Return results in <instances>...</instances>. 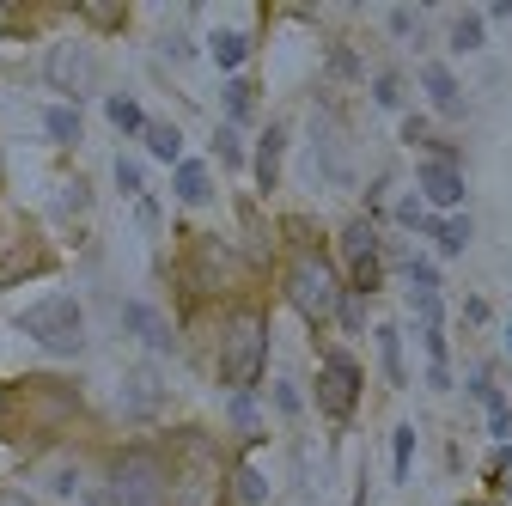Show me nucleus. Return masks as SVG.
<instances>
[{"instance_id": "obj_1", "label": "nucleus", "mask_w": 512, "mask_h": 506, "mask_svg": "<svg viewBox=\"0 0 512 506\" xmlns=\"http://www.w3.org/2000/svg\"><path fill=\"white\" fill-rule=\"evenodd\" d=\"M104 500L110 506H171V464L153 446H128L104 470Z\"/></svg>"}, {"instance_id": "obj_2", "label": "nucleus", "mask_w": 512, "mask_h": 506, "mask_svg": "<svg viewBox=\"0 0 512 506\" xmlns=\"http://www.w3.org/2000/svg\"><path fill=\"white\" fill-rule=\"evenodd\" d=\"M263 366H269V318L256 305H244V311H232L226 342H220V378L232 391H250L263 378Z\"/></svg>"}, {"instance_id": "obj_3", "label": "nucleus", "mask_w": 512, "mask_h": 506, "mask_svg": "<svg viewBox=\"0 0 512 506\" xmlns=\"http://www.w3.org/2000/svg\"><path fill=\"white\" fill-rule=\"evenodd\" d=\"M287 299L311 324H324V318L342 311V281H336V263L324 257V250H299V257L287 263Z\"/></svg>"}, {"instance_id": "obj_4", "label": "nucleus", "mask_w": 512, "mask_h": 506, "mask_svg": "<svg viewBox=\"0 0 512 506\" xmlns=\"http://www.w3.org/2000/svg\"><path fill=\"white\" fill-rule=\"evenodd\" d=\"M19 330H25L31 342H43L49 354H80V348H86L80 299H68V293H55V299H43V305L19 311Z\"/></svg>"}, {"instance_id": "obj_5", "label": "nucleus", "mask_w": 512, "mask_h": 506, "mask_svg": "<svg viewBox=\"0 0 512 506\" xmlns=\"http://www.w3.org/2000/svg\"><path fill=\"white\" fill-rule=\"evenodd\" d=\"M354 403H360V366H354V354L336 348V354H324V372H317V409L330 421H348Z\"/></svg>"}, {"instance_id": "obj_6", "label": "nucleus", "mask_w": 512, "mask_h": 506, "mask_svg": "<svg viewBox=\"0 0 512 506\" xmlns=\"http://www.w3.org/2000/svg\"><path fill=\"white\" fill-rule=\"evenodd\" d=\"M43 80H49L61 98H86V92H92V80H98V61H92V49H86V43H55V49H49V61H43Z\"/></svg>"}, {"instance_id": "obj_7", "label": "nucleus", "mask_w": 512, "mask_h": 506, "mask_svg": "<svg viewBox=\"0 0 512 506\" xmlns=\"http://www.w3.org/2000/svg\"><path fill=\"white\" fill-rule=\"evenodd\" d=\"M342 257H348V269H354V293H378V232H372V220H348L342 226Z\"/></svg>"}, {"instance_id": "obj_8", "label": "nucleus", "mask_w": 512, "mask_h": 506, "mask_svg": "<svg viewBox=\"0 0 512 506\" xmlns=\"http://www.w3.org/2000/svg\"><path fill=\"white\" fill-rule=\"evenodd\" d=\"M421 196H427L433 208H464V171H458L452 153L421 159Z\"/></svg>"}, {"instance_id": "obj_9", "label": "nucleus", "mask_w": 512, "mask_h": 506, "mask_svg": "<svg viewBox=\"0 0 512 506\" xmlns=\"http://www.w3.org/2000/svg\"><path fill=\"white\" fill-rule=\"evenodd\" d=\"M122 330H128V336H135V342H141L147 354H171V348H177V336H171V324L159 318V311H153V305H141V299H128V305H122Z\"/></svg>"}, {"instance_id": "obj_10", "label": "nucleus", "mask_w": 512, "mask_h": 506, "mask_svg": "<svg viewBox=\"0 0 512 506\" xmlns=\"http://www.w3.org/2000/svg\"><path fill=\"white\" fill-rule=\"evenodd\" d=\"M159 403H165V385H159V372H128L122 378V415H135V421H147V415H159Z\"/></svg>"}, {"instance_id": "obj_11", "label": "nucleus", "mask_w": 512, "mask_h": 506, "mask_svg": "<svg viewBox=\"0 0 512 506\" xmlns=\"http://www.w3.org/2000/svg\"><path fill=\"white\" fill-rule=\"evenodd\" d=\"M421 86H427L433 110H445V116H464V92H458L452 68H439V61H427V68H421Z\"/></svg>"}, {"instance_id": "obj_12", "label": "nucleus", "mask_w": 512, "mask_h": 506, "mask_svg": "<svg viewBox=\"0 0 512 506\" xmlns=\"http://www.w3.org/2000/svg\"><path fill=\"white\" fill-rule=\"evenodd\" d=\"M177 202H189V208L214 202V183H208V165L202 159H183L177 165Z\"/></svg>"}, {"instance_id": "obj_13", "label": "nucleus", "mask_w": 512, "mask_h": 506, "mask_svg": "<svg viewBox=\"0 0 512 506\" xmlns=\"http://www.w3.org/2000/svg\"><path fill=\"white\" fill-rule=\"evenodd\" d=\"M281 147H287V129H263V141H256V183L275 189L281 177Z\"/></svg>"}, {"instance_id": "obj_14", "label": "nucleus", "mask_w": 512, "mask_h": 506, "mask_svg": "<svg viewBox=\"0 0 512 506\" xmlns=\"http://www.w3.org/2000/svg\"><path fill=\"white\" fill-rule=\"evenodd\" d=\"M208 55L220 61L226 74H238V68H244V55H250V37H244V31H214V37H208Z\"/></svg>"}, {"instance_id": "obj_15", "label": "nucleus", "mask_w": 512, "mask_h": 506, "mask_svg": "<svg viewBox=\"0 0 512 506\" xmlns=\"http://www.w3.org/2000/svg\"><path fill=\"white\" fill-rule=\"evenodd\" d=\"M141 141H147V153H153V159L183 165V135L171 129V122H147V135H141Z\"/></svg>"}, {"instance_id": "obj_16", "label": "nucleus", "mask_w": 512, "mask_h": 506, "mask_svg": "<svg viewBox=\"0 0 512 506\" xmlns=\"http://www.w3.org/2000/svg\"><path fill=\"white\" fill-rule=\"evenodd\" d=\"M43 129H49V141H61V147H74V141H80V110H68V104H55V110H43Z\"/></svg>"}, {"instance_id": "obj_17", "label": "nucleus", "mask_w": 512, "mask_h": 506, "mask_svg": "<svg viewBox=\"0 0 512 506\" xmlns=\"http://www.w3.org/2000/svg\"><path fill=\"white\" fill-rule=\"evenodd\" d=\"M232 494H238L244 506H263V500H269V476L250 470V464H238V470H232Z\"/></svg>"}, {"instance_id": "obj_18", "label": "nucleus", "mask_w": 512, "mask_h": 506, "mask_svg": "<svg viewBox=\"0 0 512 506\" xmlns=\"http://www.w3.org/2000/svg\"><path fill=\"white\" fill-rule=\"evenodd\" d=\"M427 232L439 238V250H445V257H458V250L470 244V220H464V214H452V220H433Z\"/></svg>"}, {"instance_id": "obj_19", "label": "nucleus", "mask_w": 512, "mask_h": 506, "mask_svg": "<svg viewBox=\"0 0 512 506\" xmlns=\"http://www.w3.org/2000/svg\"><path fill=\"white\" fill-rule=\"evenodd\" d=\"M226 116H232V122H250V116H256V86L238 80V74L226 80Z\"/></svg>"}, {"instance_id": "obj_20", "label": "nucleus", "mask_w": 512, "mask_h": 506, "mask_svg": "<svg viewBox=\"0 0 512 506\" xmlns=\"http://www.w3.org/2000/svg\"><path fill=\"white\" fill-rule=\"evenodd\" d=\"M482 43H488V25H482L476 13H464V19L452 25V49H458V55H476Z\"/></svg>"}, {"instance_id": "obj_21", "label": "nucleus", "mask_w": 512, "mask_h": 506, "mask_svg": "<svg viewBox=\"0 0 512 506\" xmlns=\"http://www.w3.org/2000/svg\"><path fill=\"white\" fill-rule=\"evenodd\" d=\"M104 110H110V122H116L122 135H147V116H141V104H135V98H110Z\"/></svg>"}, {"instance_id": "obj_22", "label": "nucleus", "mask_w": 512, "mask_h": 506, "mask_svg": "<svg viewBox=\"0 0 512 506\" xmlns=\"http://www.w3.org/2000/svg\"><path fill=\"white\" fill-rule=\"evenodd\" d=\"M378 354H384V378H391V385H403V348H397V330H391V324L378 330Z\"/></svg>"}, {"instance_id": "obj_23", "label": "nucleus", "mask_w": 512, "mask_h": 506, "mask_svg": "<svg viewBox=\"0 0 512 506\" xmlns=\"http://www.w3.org/2000/svg\"><path fill=\"white\" fill-rule=\"evenodd\" d=\"M403 275L415 281V293H439V269H433L427 257H409V263H403Z\"/></svg>"}, {"instance_id": "obj_24", "label": "nucleus", "mask_w": 512, "mask_h": 506, "mask_svg": "<svg viewBox=\"0 0 512 506\" xmlns=\"http://www.w3.org/2000/svg\"><path fill=\"white\" fill-rule=\"evenodd\" d=\"M116 183H122V196H135V202L147 196V189H141V165H135V159H116Z\"/></svg>"}, {"instance_id": "obj_25", "label": "nucleus", "mask_w": 512, "mask_h": 506, "mask_svg": "<svg viewBox=\"0 0 512 506\" xmlns=\"http://www.w3.org/2000/svg\"><path fill=\"white\" fill-rule=\"evenodd\" d=\"M372 92H378V104H384V110H397V104H403V80H397V74H378V80H372Z\"/></svg>"}, {"instance_id": "obj_26", "label": "nucleus", "mask_w": 512, "mask_h": 506, "mask_svg": "<svg viewBox=\"0 0 512 506\" xmlns=\"http://www.w3.org/2000/svg\"><path fill=\"white\" fill-rule=\"evenodd\" d=\"M409 458H415V427H397V482L409 476Z\"/></svg>"}, {"instance_id": "obj_27", "label": "nucleus", "mask_w": 512, "mask_h": 506, "mask_svg": "<svg viewBox=\"0 0 512 506\" xmlns=\"http://www.w3.org/2000/svg\"><path fill=\"white\" fill-rule=\"evenodd\" d=\"M214 153H220L226 165H244V147H238V135H232V129H220V135H214Z\"/></svg>"}, {"instance_id": "obj_28", "label": "nucleus", "mask_w": 512, "mask_h": 506, "mask_svg": "<svg viewBox=\"0 0 512 506\" xmlns=\"http://www.w3.org/2000/svg\"><path fill=\"white\" fill-rule=\"evenodd\" d=\"M275 409H281V415H299V391H293V378H275Z\"/></svg>"}, {"instance_id": "obj_29", "label": "nucleus", "mask_w": 512, "mask_h": 506, "mask_svg": "<svg viewBox=\"0 0 512 506\" xmlns=\"http://www.w3.org/2000/svg\"><path fill=\"white\" fill-rule=\"evenodd\" d=\"M232 421H238V427H256V403H250V391H232Z\"/></svg>"}, {"instance_id": "obj_30", "label": "nucleus", "mask_w": 512, "mask_h": 506, "mask_svg": "<svg viewBox=\"0 0 512 506\" xmlns=\"http://www.w3.org/2000/svg\"><path fill=\"white\" fill-rule=\"evenodd\" d=\"M397 220H403V226H421V232L433 226V214H427L421 202H403V208H397Z\"/></svg>"}, {"instance_id": "obj_31", "label": "nucleus", "mask_w": 512, "mask_h": 506, "mask_svg": "<svg viewBox=\"0 0 512 506\" xmlns=\"http://www.w3.org/2000/svg\"><path fill=\"white\" fill-rule=\"evenodd\" d=\"M494 439H506V446H512V409H494Z\"/></svg>"}, {"instance_id": "obj_32", "label": "nucleus", "mask_w": 512, "mask_h": 506, "mask_svg": "<svg viewBox=\"0 0 512 506\" xmlns=\"http://www.w3.org/2000/svg\"><path fill=\"white\" fill-rule=\"evenodd\" d=\"M0 506H37L31 494H19V488H0Z\"/></svg>"}, {"instance_id": "obj_33", "label": "nucleus", "mask_w": 512, "mask_h": 506, "mask_svg": "<svg viewBox=\"0 0 512 506\" xmlns=\"http://www.w3.org/2000/svg\"><path fill=\"white\" fill-rule=\"evenodd\" d=\"M0 31H13V7H0Z\"/></svg>"}, {"instance_id": "obj_34", "label": "nucleus", "mask_w": 512, "mask_h": 506, "mask_svg": "<svg viewBox=\"0 0 512 506\" xmlns=\"http://www.w3.org/2000/svg\"><path fill=\"white\" fill-rule=\"evenodd\" d=\"M7 415H13V409H7V391H0V427H7Z\"/></svg>"}, {"instance_id": "obj_35", "label": "nucleus", "mask_w": 512, "mask_h": 506, "mask_svg": "<svg viewBox=\"0 0 512 506\" xmlns=\"http://www.w3.org/2000/svg\"><path fill=\"white\" fill-rule=\"evenodd\" d=\"M500 464H506V476H512V446H506V452H500Z\"/></svg>"}, {"instance_id": "obj_36", "label": "nucleus", "mask_w": 512, "mask_h": 506, "mask_svg": "<svg viewBox=\"0 0 512 506\" xmlns=\"http://www.w3.org/2000/svg\"><path fill=\"white\" fill-rule=\"evenodd\" d=\"M506 354H512V324H506Z\"/></svg>"}]
</instances>
